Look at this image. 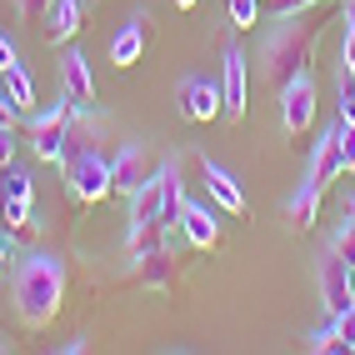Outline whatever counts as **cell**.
<instances>
[{
	"instance_id": "cell-1",
	"label": "cell",
	"mask_w": 355,
	"mask_h": 355,
	"mask_svg": "<svg viewBox=\"0 0 355 355\" xmlns=\"http://www.w3.org/2000/svg\"><path fill=\"white\" fill-rule=\"evenodd\" d=\"M315 40H320V20H315V15H305V10L280 15V26L270 31L266 51H260V76H266V85L286 90V85L300 76V70L311 65Z\"/></svg>"
},
{
	"instance_id": "cell-2",
	"label": "cell",
	"mask_w": 355,
	"mask_h": 355,
	"mask_svg": "<svg viewBox=\"0 0 355 355\" xmlns=\"http://www.w3.org/2000/svg\"><path fill=\"white\" fill-rule=\"evenodd\" d=\"M60 300H65V260L60 255H26L15 266V311L26 325H45V320H55L60 311Z\"/></svg>"
},
{
	"instance_id": "cell-3",
	"label": "cell",
	"mask_w": 355,
	"mask_h": 355,
	"mask_svg": "<svg viewBox=\"0 0 355 355\" xmlns=\"http://www.w3.org/2000/svg\"><path fill=\"white\" fill-rule=\"evenodd\" d=\"M76 115H80V105L76 101H55L51 110H40V115H31V150H35V160H60L65 155V146H70V125H76Z\"/></svg>"
},
{
	"instance_id": "cell-4",
	"label": "cell",
	"mask_w": 355,
	"mask_h": 355,
	"mask_svg": "<svg viewBox=\"0 0 355 355\" xmlns=\"http://www.w3.org/2000/svg\"><path fill=\"white\" fill-rule=\"evenodd\" d=\"M155 171H160V165H155L150 146H146V140H130V146H121L115 160H110V196H125L130 200Z\"/></svg>"
},
{
	"instance_id": "cell-5",
	"label": "cell",
	"mask_w": 355,
	"mask_h": 355,
	"mask_svg": "<svg viewBox=\"0 0 355 355\" xmlns=\"http://www.w3.org/2000/svg\"><path fill=\"white\" fill-rule=\"evenodd\" d=\"M70 191H76V200H85V205H96V200L110 196V160L96 146L70 155Z\"/></svg>"
},
{
	"instance_id": "cell-6",
	"label": "cell",
	"mask_w": 355,
	"mask_h": 355,
	"mask_svg": "<svg viewBox=\"0 0 355 355\" xmlns=\"http://www.w3.org/2000/svg\"><path fill=\"white\" fill-rule=\"evenodd\" d=\"M31 196H35L31 171L10 165V171H6V185H0V210H6V225L26 230V235H35V230H40V225H35V216H31Z\"/></svg>"
},
{
	"instance_id": "cell-7",
	"label": "cell",
	"mask_w": 355,
	"mask_h": 355,
	"mask_svg": "<svg viewBox=\"0 0 355 355\" xmlns=\"http://www.w3.org/2000/svg\"><path fill=\"white\" fill-rule=\"evenodd\" d=\"M311 121H315V80H311V70H300L280 90V125H286V135H305Z\"/></svg>"
},
{
	"instance_id": "cell-8",
	"label": "cell",
	"mask_w": 355,
	"mask_h": 355,
	"mask_svg": "<svg viewBox=\"0 0 355 355\" xmlns=\"http://www.w3.org/2000/svg\"><path fill=\"white\" fill-rule=\"evenodd\" d=\"M320 300H325L330 315H340L355 305V266L340 260L336 250H325V260H320Z\"/></svg>"
},
{
	"instance_id": "cell-9",
	"label": "cell",
	"mask_w": 355,
	"mask_h": 355,
	"mask_svg": "<svg viewBox=\"0 0 355 355\" xmlns=\"http://www.w3.org/2000/svg\"><path fill=\"white\" fill-rule=\"evenodd\" d=\"M175 105H180V115L185 121H216V115H225V101H220V90H216V80H200V76H191V80H180V90H175Z\"/></svg>"
},
{
	"instance_id": "cell-10",
	"label": "cell",
	"mask_w": 355,
	"mask_h": 355,
	"mask_svg": "<svg viewBox=\"0 0 355 355\" xmlns=\"http://www.w3.org/2000/svg\"><path fill=\"white\" fill-rule=\"evenodd\" d=\"M336 175H345V160H340V115L320 130L315 150H311V171H305V180H315L320 191H325V185H336Z\"/></svg>"
},
{
	"instance_id": "cell-11",
	"label": "cell",
	"mask_w": 355,
	"mask_h": 355,
	"mask_svg": "<svg viewBox=\"0 0 355 355\" xmlns=\"http://www.w3.org/2000/svg\"><path fill=\"white\" fill-rule=\"evenodd\" d=\"M220 101H225V121H241V115H245V51H241V45H225Z\"/></svg>"
},
{
	"instance_id": "cell-12",
	"label": "cell",
	"mask_w": 355,
	"mask_h": 355,
	"mask_svg": "<svg viewBox=\"0 0 355 355\" xmlns=\"http://www.w3.org/2000/svg\"><path fill=\"white\" fill-rule=\"evenodd\" d=\"M146 45H150V15H146V10H135V15L125 20V31L110 40V65L130 70L140 55H146Z\"/></svg>"
},
{
	"instance_id": "cell-13",
	"label": "cell",
	"mask_w": 355,
	"mask_h": 355,
	"mask_svg": "<svg viewBox=\"0 0 355 355\" xmlns=\"http://www.w3.org/2000/svg\"><path fill=\"white\" fill-rule=\"evenodd\" d=\"M60 85H65V96L76 101L80 110L96 105V70H90V60H85L80 51H70V55L60 60Z\"/></svg>"
},
{
	"instance_id": "cell-14",
	"label": "cell",
	"mask_w": 355,
	"mask_h": 355,
	"mask_svg": "<svg viewBox=\"0 0 355 355\" xmlns=\"http://www.w3.org/2000/svg\"><path fill=\"white\" fill-rule=\"evenodd\" d=\"M180 230H185V241H191L196 250H216V245H220V220L210 216L205 205H191V200H185V205H180Z\"/></svg>"
},
{
	"instance_id": "cell-15",
	"label": "cell",
	"mask_w": 355,
	"mask_h": 355,
	"mask_svg": "<svg viewBox=\"0 0 355 355\" xmlns=\"http://www.w3.org/2000/svg\"><path fill=\"white\" fill-rule=\"evenodd\" d=\"M200 175H205V191H210V200H216L225 216H245V196H241V185H235L216 160H200Z\"/></svg>"
},
{
	"instance_id": "cell-16",
	"label": "cell",
	"mask_w": 355,
	"mask_h": 355,
	"mask_svg": "<svg viewBox=\"0 0 355 355\" xmlns=\"http://www.w3.org/2000/svg\"><path fill=\"white\" fill-rule=\"evenodd\" d=\"M135 280H140V286H150V291H171L175 286V255H171V245L135 255Z\"/></svg>"
},
{
	"instance_id": "cell-17",
	"label": "cell",
	"mask_w": 355,
	"mask_h": 355,
	"mask_svg": "<svg viewBox=\"0 0 355 355\" xmlns=\"http://www.w3.org/2000/svg\"><path fill=\"white\" fill-rule=\"evenodd\" d=\"M320 185L315 180H300L295 185V196H291V205H286V220L295 225V230H315V220H320Z\"/></svg>"
},
{
	"instance_id": "cell-18",
	"label": "cell",
	"mask_w": 355,
	"mask_h": 355,
	"mask_svg": "<svg viewBox=\"0 0 355 355\" xmlns=\"http://www.w3.org/2000/svg\"><path fill=\"white\" fill-rule=\"evenodd\" d=\"M76 31H80V0H51V10H45V40L65 45V40H76Z\"/></svg>"
},
{
	"instance_id": "cell-19",
	"label": "cell",
	"mask_w": 355,
	"mask_h": 355,
	"mask_svg": "<svg viewBox=\"0 0 355 355\" xmlns=\"http://www.w3.org/2000/svg\"><path fill=\"white\" fill-rule=\"evenodd\" d=\"M160 216H165V175L155 171V175L130 196V225H146V220H160Z\"/></svg>"
},
{
	"instance_id": "cell-20",
	"label": "cell",
	"mask_w": 355,
	"mask_h": 355,
	"mask_svg": "<svg viewBox=\"0 0 355 355\" xmlns=\"http://www.w3.org/2000/svg\"><path fill=\"white\" fill-rule=\"evenodd\" d=\"M171 245V225L165 220H146V225H130V255H146V250H165Z\"/></svg>"
},
{
	"instance_id": "cell-21",
	"label": "cell",
	"mask_w": 355,
	"mask_h": 355,
	"mask_svg": "<svg viewBox=\"0 0 355 355\" xmlns=\"http://www.w3.org/2000/svg\"><path fill=\"white\" fill-rule=\"evenodd\" d=\"M0 85L10 90V101H15L20 110H31V105H35V85H31V76H26V65H20V60L0 70Z\"/></svg>"
},
{
	"instance_id": "cell-22",
	"label": "cell",
	"mask_w": 355,
	"mask_h": 355,
	"mask_svg": "<svg viewBox=\"0 0 355 355\" xmlns=\"http://www.w3.org/2000/svg\"><path fill=\"white\" fill-rule=\"evenodd\" d=\"M311 355H345V340H340V330H336V320H330L320 336H311V345H305Z\"/></svg>"
},
{
	"instance_id": "cell-23",
	"label": "cell",
	"mask_w": 355,
	"mask_h": 355,
	"mask_svg": "<svg viewBox=\"0 0 355 355\" xmlns=\"http://www.w3.org/2000/svg\"><path fill=\"white\" fill-rule=\"evenodd\" d=\"M260 15V0H230V26L235 31H250Z\"/></svg>"
},
{
	"instance_id": "cell-24",
	"label": "cell",
	"mask_w": 355,
	"mask_h": 355,
	"mask_svg": "<svg viewBox=\"0 0 355 355\" xmlns=\"http://www.w3.org/2000/svg\"><path fill=\"white\" fill-rule=\"evenodd\" d=\"M330 250H336L340 260H350V266H355V220L345 216V225L336 230V241H330Z\"/></svg>"
},
{
	"instance_id": "cell-25",
	"label": "cell",
	"mask_w": 355,
	"mask_h": 355,
	"mask_svg": "<svg viewBox=\"0 0 355 355\" xmlns=\"http://www.w3.org/2000/svg\"><path fill=\"white\" fill-rule=\"evenodd\" d=\"M340 121L355 125V76H350V70L340 76Z\"/></svg>"
},
{
	"instance_id": "cell-26",
	"label": "cell",
	"mask_w": 355,
	"mask_h": 355,
	"mask_svg": "<svg viewBox=\"0 0 355 355\" xmlns=\"http://www.w3.org/2000/svg\"><path fill=\"white\" fill-rule=\"evenodd\" d=\"M311 6H330V0H270V15L280 20V15H295V10H311ZM350 6V0H345Z\"/></svg>"
},
{
	"instance_id": "cell-27",
	"label": "cell",
	"mask_w": 355,
	"mask_h": 355,
	"mask_svg": "<svg viewBox=\"0 0 355 355\" xmlns=\"http://www.w3.org/2000/svg\"><path fill=\"white\" fill-rule=\"evenodd\" d=\"M15 165V125H0V171Z\"/></svg>"
},
{
	"instance_id": "cell-28",
	"label": "cell",
	"mask_w": 355,
	"mask_h": 355,
	"mask_svg": "<svg viewBox=\"0 0 355 355\" xmlns=\"http://www.w3.org/2000/svg\"><path fill=\"white\" fill-rule=\"evenodd\" d=\"M330 320H336V330H340L345 350H355V305H350V311H340V315H330Z\"/></svg>"
},
{
	"instance_id": "cell-29",
	"label": "cell",
	"mask_w": 355,
	"mask_h": 355,
	"mask_svg": "<svg viewBox=\"0 0 355 355\" xmlns=\"http://www.w3.org/2000/svg\"><path fill=\"white\" fill-rule=\"evenodd\" d=\"M340 160H345V171H355V125L340 121Z\"/></svg>"
},
{
	"instance_id": "cell-30",
	"label": "cell",
	"mask_w": 355,
	"mask_h": 355,
	"mask_svg": "<svg viewBox=\"0 0 355 355\" xmlns=\"http://www.w3.org/2000/svg\"><path fill=\"white\" fill-rule=\"evenodd\" d=\"M345 70L355 76V0H350V26H345Z\"/></svg>"
},
{
	"instance_id": "cell-31",
	"label": "cell",
	"mask_w": 355,
	"mask_h": 355,
	"mask_svg": "<svg viewBox=\"0 0 355 355\" xmlns=\"http://www.w3.org/2000/svg\"><path fill=\"white\" fill-rule=\"evenodd\" d=\"M15 115H20V105L10 101V90L0 85V125H15Z\"/></svg>"
},
{
	"instance_id": "cell-32",
	"label": "cell",
	"mask_w": 355,
	"mask_h": 355,
	"mask_svg": "<svg viewBox=\"0 0 355 355\" xmlns=\"http://www.w3.org/2000/svg\"><path fill=\"white\" fill-rule=\"evenodd\" d=\"M10 255H15V241H10V235H0V275L10 270Z\"/></svg>"
},
{
	"instance_id": "cell-33",
	"label": "cell",
	"mask_w": 355,
	"mask_h": 355,
	"mask_svg": "<svg viewBox=\"0 0 355 355\" xmlns=\"http://www.w3.org/2000/svg\"><path fill=\"white\" fill-rule=\"evenodd\" d=\"M20 10H26L31 20H40L45 10H51V0H20Z\"/></svg>"
},
{
	"instance_id": "cell-34",
	"label": "cell",
	"mask_w": 355,
	"mask_h": 355,
	"mask_svg": "<svg viewBox=\"0 0 355 355\" xmlns=\"http://www.w3.org/2000/svg\"><path fill=\"white\" fill-rule=\"evenodd\" d=\"M15 60H20V55H15V45H10L6 35H0V70H6V65H15Z\"/></svg>"
},
{
	"instance_id": "cell-35",
	"label": "cell",
	"mask_w": 355,
	"mask_h": 355,
	"mask_svg": "<svg viewBox=\"0 0 355 355\" xmlns=\"http://www.w3.org/2000/svg\"><path fill=\"white\" fill-rule=\"evenodd\" d=\"M191 6H196V0H175V10H191Z\"/></svg>"
},
{
	"instance_id": "cell-36",
	"label": "cell",
	"mask_w": 355,
	"mask_h": 355,
	"mask_svg": "<svg viewBox=\"0 0 355 355\" xmlns=\"http://www.w3.org/2000/svg\"><path fill=\"white\" fill-rule=\"evenodd\" d=\"M345 216H350V220H355V196H350V205H345Z\"/></svg>"
}]
</instances>
